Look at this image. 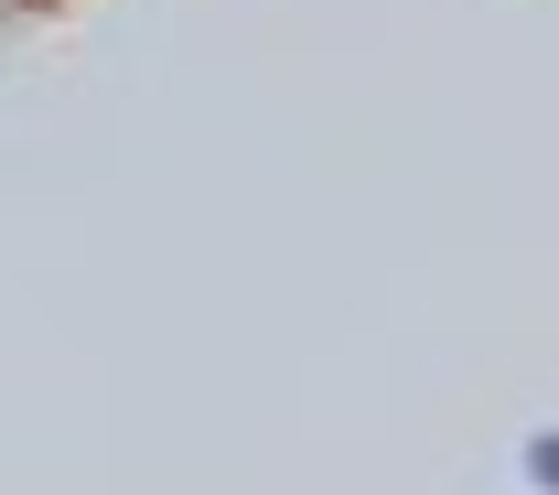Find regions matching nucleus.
<instances>
[{
  "label": "nucleus",
  "instance_id": "obj_1",
  "mask_svg": "<svg viewBox=\"0 0 559 495\" xmlns=\"http://www.w3.org/2000/svg\"><path fill=\"white\" fill-rule=\"evenodd\" d=\"M33 11H66V0H33Z\"/></svg>",
  "mask_w": 559,
  "mask_h": 495
}]
</instances>
